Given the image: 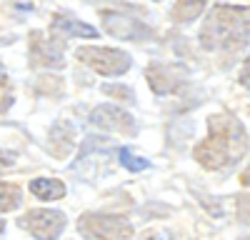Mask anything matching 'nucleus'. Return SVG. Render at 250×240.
Masks as SVG:
<instances>
[{
	"instance_id": "18",
	"label": "nucleus",
	"mask_w": 250,
	"mask_h": 240,
	"mask_svg": "<svg viewBox=\"0 0 250 240\" xmlns=\"http://www.w3.org/2000/svg\"><path fill=\"white\" fill-rule=\"evenodd\" d=\"M5 85V68H3V63H0V88Z\"/></svg>"
},
{
	"instance_id": "1",
	"label": "nucleus",
	"mask_w": 250,
	"mask_h": 240,
	"mask_svg": "<svg viewBox=\"0 0 250 240\" xmlns=\"http://www.w3.org/2000/svg\"><path fill=\"white\" fill-rule=\"evenodd\" d=\"M248 150V133L238 118L220 113L208 118V135L195 145V160L205 170H225Z\"/></svg>"
},
{
	"instance_id": "12",
	"label": "nucleus",
	"mask_w": 250,
	"mask_h": 240,
	"mask_svg": "<svg viewBox=\"0 0 250 240\" xmlns=\"http://www.w3.org/2000/svg\"><path fill=\"white\" fill-rule=\"evenodd\" d=\"M30 193L40 200H60L65 195V183H60L55 178H35L30 183Z\"/></svg>"
},
{
	"instance_id": "4",
	"label": "nucleus",
	"mask_w": 250,
	"mask_h": 240,
	"mask_svg": "<svg viewBox=\"0 0 250 240\" xmlns=\"http://www.w3.org/2000/svg\"><path fill=\"white\" fill-rule=\"evenodd\" d=\"M75 58L100 75H123L133 63V58L118 48H78Z\"/></svg>"
},
{
	"instance_id": "10",
	"label": "nucleus",
	"mask_w": 250,
	"mask_h": 240,
	"mask_svg": "<svg viewBox=\"0 0 250 240\" xmlns=\"http://www.w3.org/2000/svg\"><path fill=\"white\" fill-rule=\"evenodd\" d=\"M100 33L83 23L80 18H75L73 13H55L53 20H50V38L58 40V43H65L68 38H88V40H95Z\"/></svg>"
},
{
	"instance_id": "19",
	"label": "nucleus",
	"mask_w": 250,
	"mask_h": 240,
	"mask_svg": "<svg viewBox=\"0 0 250 240\" xmlns=\"http://www.w3.org/2000/svg\"><path fill=\"white\" fill-rule=\"evenodd\" d=\"M143 240H163V238H160V235H145Z\"/></svg>"
},
{
	"instance_id": "13",
	"label": "nucleus",
	"mask_w": 250,
	"mask_h": 240,
	"mask_svg": "<svg viewBox=\"0 0 250 240\" xmlns=\"http://www.w3.org/2000/svg\"><path fill=\"white\" fill-rule=\"evenodd\" d=\"M205 5H208V0H178L170 10V18L175 23H193V20L200 18Z\"/></svg>"
},
{
	"instance_id": "8",
	"label": "nucleus",
	"mask_w": 250,
	"mask_h": 240,
	"mask_svg": "<svg viewBox=\"0 0 250 240\" xmlns=\"http://www.w3.org/2000/svg\"><path fill=\"white\" fill-rule=\"evenodd\" d=\"M28 58L33 68H50L58 70L65 65V58H62V43L53 38H45L43 33L33 30L30 33V45H28Z\"/></svg>"
},
{
	"instance_id": "20",
	"label": "nucleus",
	"mask_w": 250,
	"mask_h": 240,
	"mask_svg": "<svg viewBox=\"0 0 250 240\" xmlns=\"http://www.w3.org/2000/svg\"><path fill=\"white\" fill-rule=\"evenodd\" d=\"M3 230H5V223H3V220H0V235H3Z\"/></svg>"
},
{
	"instance_id": "2",
	"label": "nucleus",
	"mask_w": 250,
	"mask_h": 240,
	"mask_svg": "<svg viewBox=\"0 0 250 240\" xmlns=\"http://www.w3.org/2000/svg\"><path fill=\"white\" fill-rule=\"evenodd\" d=\"M198 40L205 50L245 48V43H248V8L218 5L205 18Z\"/></svg>"
},
{
	"instance_id": "15",
	"label": "nucleus",
	"mask_w": 250,
	"mask_h": 240,
	"mask_svg": "<svg viewBox=\"0 0 250 240\" xmlns=\"http://www.w3.org/2000/svg\"><path fill=\"white\" fill-rule=\"evenodd\" d=\"M118 160H120L123 168H128V170H133V173H140V170H148V168H150L148 160L138 158L130 148H120V150H118Z\"/></svg>"
},
{
	"instance_id": "7",
	"label": "nucleus",
	"mask_w": 250,
	"mask_h": 240,
	"mask_svg": "<svg viewBox=\"0 0 250 240\" xmlns=\"http://www.w3.org/2000/svg\"><path fill=\"white\" fill-rule=\"evenodd\" d=\"M145 80L150 83L155 95H170L185 85L188 70L180 63H153L145 68Z\"/></svg>"
},
{
	"instance_id": "16",
	"label": "nucleus",
	"mask_w": 250,
	"mask_h": 240,
	"mask_svg": "<svg viewBox=\"0 0 250 240\" xmlns=\"http://www.w3.org/2000/svg\"><path fill=\"white\" fill-rule=\"evenodd\" d=\"M103 93H105V95H113V98L123 100V103H128V105L135 103V93H133L128 85H113V83H108V85H103Z\"/></svg>"
},
{
	"instance_id": "9",
	"label": "nucleus",
	"mask_w": 250,
	"mask_h": 240,
	"mask_svg": "<svg viewBox=\"0 0 250 240\" xmlns=\"http://www.w3.org/2000/svg\"><path fill=\"white\" fill-rule=\"evenodd\" d=\"M90 123L100 130L118 133V135H128L133 138L138 133V123L130 113H125L120 105H98L90 113Z\"/></svg>"
},
{
	"instance_id": "5",
	"label": "nucleus",
	"mask_w": 250,
	"mask_h": 240,
	"mask_svg": "<svg viewBox=\"0 0 250 240\" xmlns=\"http://www.w3.org/2000/svg\"><path fill=\"white\" fill-rule=\"evenodd\" d=\"M18 225L25 228L35 240H58L60 233L65 230V215L60 210L38 208V210H28L18 220Z\"/></svg>"
},
{
	"instance_id": "14",
	"label": "nucleus",
	"mask_w": 250,
	"mask_h": 240,
	"mask_svg": "<svg viewBox=\"0 0 250 240\" xmlns=\"http://www.w3.org/2000/svg\"><path fill=\"white\" fill-rule=\"evenodd\" d=\"M23 203V190L18 183H0V210L13 213Z\"/></svg>"
},
{
	"instance_id": "21",
	"label": "nucleus",
	"mask_w": 250,
	"mask_h": 240,
	"mask_svg": "<svg viewBox=\"0 0 250 240\" xmlns=\"http://www.w3.org/2000/svg\"><path fill=\"white\" fill-rule=\"evenodd\" d=\"M243 240H248V238H243Z\"/></svg>"
},
{
	"instance_id": "6",
	"label": "nucleus",
	"mask_w": 250,
	"mask_h": 240,
	"mask_svg": "<svg viewBox=\"0 0 250 240\" xmlns=\"http://www.w3.org/2000/svg\"><path fill=\"white\" fill-rule=\"evenodd\" d=\"M100 20L105 33H110L118 40H148L153 35L148 23H140L138 18L123 13V10H100Z\"/></svg>"
},
{
	"instance_id": "3",
	"label": "nucleus",
	"mask_w": 250,
	"mask_h": 240,
	"mask_svg": "<svg viewBox=\"0 0 250 240\" xmlns=\"http://www.w3.org/2000/svg\"><path fill=\"white\" fill-rule=\"evenodd\" d=\"M78 230L88 240H133V225L120 215L85 213L78 220Z\"/></svg>"
},
{
	"instance_id": "11",
	"label": "nucleus",
	"mask_w": 250,
	"mask_h": 240,
	"mask_svg": "<svg viewBox=\"0 0 250 240\" xmlns=\"http://www.w3.org/2000/svg\"><path fill=\"white\" fill-rule=\"evenodd\" d=\"M73 143H75V128L68 123V120H60V123L53 125L50 135H48V150L53 158L62 160L70 150H73Z\"/></svg>"
},
{
	"instance_id": "17",
	"label": "nucleus",
	"mask_w": 250,
	"mask_h": 240,
	"mask_svg": "<svg viewBox=\"0 0 250 240\" xmlns=\"http://www.w3.org/2000/svg\"><path fill=\"white\" fill-rule=\"evenodd\" d=\"M5 165H10V163H8V155L0 150V168H5Z\"/></svg>"
}]
</instances>
